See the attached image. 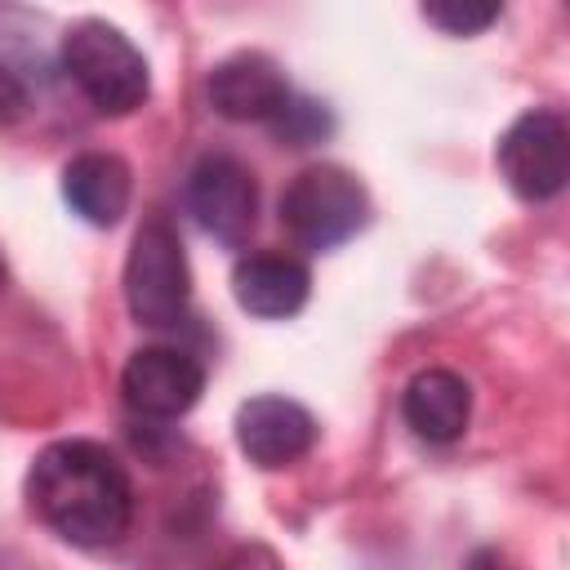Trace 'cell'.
Listing matches in <instances>:
<instances>
[{
    "label": "cell",
    "instance_id": "1",
    "mask_svg": "<svg viewBox=\"0 0 570 570\" xmlns=\"http://www.w3.org/2000/svg\"><path fill=\"white\" fill-rule=\"evenodd\" d=\"M31 512L76 548H107L134 521V485L98 441H53L27 472Z\"/></svg>",
    "mask_w": 570,
    "mask_h": 570
},
{
    "label": "cell",
    "instance_id": "2",
    "mask_svg": "<svg viewBox=\"0 0 570 570\" xmlns=\"http://www.w3.org/2000/svg\"><path fill=\"white\" fill-rule=\"evenodd\" d=\"M62 71L102 116H129L151 94L147 58L102 18H85L62 36Z\"/></svg>",
    "mask_w": 570,
    "mask_h": 570
},
{
    "label": "cell",
    "instance_id": "3",
    "mask_svg": "<svg viewBox=\"0 0 570 570\" xmlns=\"http://www.w3.org/2000/svg\"><path fill=\"white\" fill-rule=\"evenodd\" d=\"M125 303L138 325L165 330L187 316L191 303V272L178 240V227L156 209L142 218L129 258H125Z\"/></svg>",
    "mask_w": 570,
    "mask_h": 570
},
{
    "label": "cell",
    "instance_id": "4",
    "mask_svg": "<svg viewBox=\"0 0 570 570\" xmlns=\"http://www.w3.org/2000/svg\"><path fill=\"white\" fill-rule=\"evenodd\" d=\"M281 223L303 249H334L370 223V196L343 165H307L281 191Z\"/></svg>",
    "mask_w": 570,
    "mask_h": 570
},
{
    "label": "cell",
    "instance_id": "5",
    "mask_svg": "<svg viewBox=\"0 0 570 570\" xmlns=\"http://www.w3.org/2000/svg\"><path fill=\"white\" fill-rule=\"evenodd\" d=\"M499 174L521 200H552L570 174V134L566 120L548 107L521 111L499 138Z\"/></svg>",
    "mask_w": 570,
    "mask_h": 570
},
{
    "label": "cell",
    "instance_id": "6",
    "mask_svg": "<svg viewBox=\"0 0 570 570\" xmlns=\"http://www.w3.org/2000/svg\"><path fill=\"white\" fill-rule=\"evenodd\" d=\"M187 214L196 227L223 245H245L254 223H258V183L245 160L232 151H209L191 165L187 187H183Z\"/></svg>",
    "mask_w": 570,
    "mask_h": 570
},
{
    "label": "cell",
    "instance_id": "7",
    "mask_svg": "<svg viewBox=\"0 0 570 570\" xmlns=\"http://www.w3.org/2000/svg\"><path fill=\"white\" fill-rule=\"evenodd\" d=\"M205 392V365L183 347H138L120 370V396L142 419H178Z\"/></svg>",
    "mask_w": 570,
    "mask_h": 570
},
{
    "label": "cell",
    "instance_id": "8",
    "mask_svg": "<svg viewBox=\"0 0 570 570\" xmlns=\"http://www.w3.org/2000/svg\"><path fill=\"white\" fill-rule=\"evenodd\" d=\"M312 441H316V419L289 396H249L236 410V445L263 472L298 463L312 450Z\"/></svg>",
    "mask_w": 570,
    "mask_h": 570
},
{
    "label": "cell",
    "instance_id": "9",
    "mask_svg": "<svg viewBox=\"0 0 570 570\" xmlns=\"http://www.w3.org/2000/svg\"><path fill=\"white\" fill-rule=\"evenodd\" d=\"M209 102L227 120H276V111L289 102V85L267 53L245 49L209 71Z\"/></svg>",
    "mask_w": 570,
    "mask_h": 570
},
{
    "label": "cell",
    "instance_id": "10",
    "mask_svg": "<svg viewBox=\"0 0 570 570\" xmlns=\"http://www.w3.org/2000/svg\"><path fill=\"white\" fill-rule=\"evenodd\" d=\"M401 414L410 432L432 445L459 441L472 419V387L454 370H419L401 392Z\"/></svg>",
    "mask_w": 570,
    "mask_h": 570
},
{
    "label": "cell",
    "instance_id": "11",
    "mask_svg": "<svg viewBox=\"0 0 570 570\" xmlns=\"http://www.w3.org/2000/svg\"><path fill=\"white\" fill-rule=\"evenodd\" d=\"M232 294L249 316L281 321V316H294L307 303L312 276L289 254H245L232 272Z\"/></svg>",
    "mask_w": 570,
    "mask_h": 570
},
{
    "label": "cell",
    "instance_id": "12",
    "mask_svg": "<svg viewBox=\"0 0 570 570\" xmlns=\"http://www.w3.org/2000/svg\"><path fill=\"white\" fill-rule=\"evenodd\" d=\"M62 196L89 227H116L134 196V174L111 151H80L62 169Z\"/></svg>",
    "mask_w": 570,
    "mask_h": 570
},
{
    "label": "cell",
    "instance_id": "13",
    "mask_svg": "<svg viewBox=\"0 0 570 570\" xmlns=\"http://www.w3.org/2000/svg\"><path fill=\"white\" fill-rule=\"evenodd\" d=\"M272 125H276V138L289 142V147H312V142H321V138L334 129L325 102H316V98H294V94H289V102L276 111Z\"/></svg>",
    "mask_w": 570,
    "mask_h": 570
},
{
    "label": "cell",
    "instance_id": "14",
    "mask_svg": "<svg viewBox=\"0 0 570 570\" xmlns=\"http://www.w3.org/2000/svg\"><path fill=\"white\" fill-rule=\"evenodd\" d=\"M423 18L450 36H476L499 18V4H476V0H441L423 4Z\"/></svg>",
    "mask_w": 570,
    "mask_h": 570
},
{
    "label": "cell",
    "instance_id": "15",
    "mask_svg": "<svg viewBox=\"0 0 570 570\" xmlns=\"http://www.w3.org/2000/svg\"><path fill=\"white\" fill-rule=\"evenodd\" d=\"M22 107H27V85L18 80V71H9V67L0 62V125L18 120Z\"/></svg>",
    "mask_w": 570,
    "mask_h": 570
},
{
    "label": "cell",
    "instance_id": "16",
    "mask_svg": "<svg viewBox=\"0 0 570 570\" xmlns=\"http://www.w3.org/2000/svg\"><path fill=\"white\" fill-rule=\"evenodd\" d=\"M218 570H281V561L263 548V543H240L236 552H227L223 557V566Z\"/></svg>",
    "mask_w": 570,
    "mask_h": 570
},
{
    "label": "cell",
    "instance_id": "17",
    "mask_svg": "<svg viewBox=\"0 0 570 570\" xmlns=\"http://www.w3.org/2000/svg\"><path fill=\"white\" fill-rule=\"evenodd\" d=\"M463 570H512V561H508L499 548H476Z\"/></svg>",
    "mask_w": 570,
    "mask_h": 570
},
{
    "label": "cell",
    "instance_id": "18",
    "mask_svg": "<svg viewBox=\"0 0 570 570\" xmlns=\"http://www.w3.org/2000/svg\"><path fill=\"white\" fill-rule=\"evenodd\" d=\"M4 281H9V272H4V258H0V289H4Z\"/></svg>",
    "mask_w": 570,
    "mask_h": 570
}]
</instances>
